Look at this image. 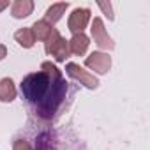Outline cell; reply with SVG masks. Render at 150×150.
Segmentation results:
<instances>
[{"label":"cell","instance_id":"6da1fadb","mask_svg":"<svg viewBox=\"0 0 150 150\" xmlns=\"http://www.w3.org/2000/svg\"><path fill=\"white\" fill-rule=\"evenodd\" d=\"M20 88L30 113L42 124H53L74 94L71 83L51 62H42L41 71L27 74Z\"/></svg>","mask_w":150,"mask_h":150},{"label":"cell","instance_id":"7a4b0ae2","mask_svg":"<svg viewBox=\"0 0 150 150\" xmlns=\"http://www.w3.org/2000/svg\"><path fill=\"white\" fill-rule=\"evenodd\" d=\"M46 53L51 55L57 62H65V58H69L71 51H69V41H65L57 28L51 30L50 37L46 39V46H44Z\"/></svg>","mask_w":150,"mask_h":150},{"label":"cell","instance_id":"3957f363","mask_svg":"<svg viewBox=\"0 0 150 150\" xmlns=\"http://www.w3.org/2000/svg\"><path fill=\"white\" fill-rule=\"evenodd\" d=\"M34 150H71V148L65 146V139H62L58 132L44 131L37 136Z\"/></svg>","mask_w":150,"mask_h":150},{"label":"cell","instance_id":"277c9868","mask_svg":"<svg viewBox=\"0 0 150 150\" xmlns=\"http://www.w3.org/2000/svg\"><path fill=\"white\" fill-rule=\"evenodd\" d=\"M65 72L69 74L72 80L80 81V85H83V87H87V88H92V90H94V88L99 87V80L94 76V74L87 72L83 67H80L78 64H74V62H69V64L65 65Z\"/></svg>","mask_w":150,"mask_h":150},{"label":"cell","instance_id":"5b68a950","mask_svg":"<svg viewBox=\"0 0 150 150\" xmlns=\"http://www.w3.org/2000/svg\"><path fill=\"white\" fill-rule=\"evenodd\" d=\"M90 21V9H85V7H78L74 9L69 16V21H67V27L72 34H83V30L87 28Z\"/></svg>","mask_w":150,"mask_h":150},{"label":"cell","instance_id":"8992f818","mask_svg":"<svg viewBox=\"0 0 150 150\" xmlns=\"http://www.w3.org/2000/svg\"><path fill=\"white\" fill-rule=\"evenodd\" d=\"M90 30H92L94 42H96L101 50H113V48H115V42H113V39L108 35V32L104 30V23H103L101 18H94Z\"/></svg>","mask_w":150,"mask_h":150},{"label":"cell","instance_id":"52a82bcc","mask_svg":"<svg viewBox=\"0 0 150 150\" xmlns=\"http://www.w3.org/2000/svg\"><path fill=\"white\" fill-rule=\"evenodd\" d=\"M85 65L88 69L96 71L97 74H106L111 67V57L103 51H94L85 58Z\"/></svg>","mask_w":150,"mask_h":150},{"label":"cell","instance_id":"ba28073f","mask_svg":"<svg viewBox=\"0 0 150 150\" xmlns=\"http://www.w3.org/2000/svg\"><path fill=\"white\" fill-rule=\"evenodd\" d=\"M88 44H90V39H88L85 34H74L72 39L69 41V51H71L72 55L81 57V55H85Z\"/></svg>","mask_w":150,"mask_h":150},{"label":"cell","instance_id":"9c48e42d","mask_svg":"<svg viewBox=\"0 0 150 150\" xmlns=\"http://www.w3.org/2000/svg\"><path fill=\"white\" fill-rule=\"evenodd\" d=\"M32 11H34V2H32V0H16V2L11 6V14L16 20L30 16Z\"/></svg>","mask_w":150,"mask_h":150},{"label":"cell","instance_id":"30bf717a","mask_svg":"<svg viewBox=\"0 0 150 150\" xmlns=\"http://www.w3.org/2000/svg\"><path fill=\"white\" fill-rule=\"evenodd\" d=\"M16 85L11 78L0 80V101L2 103H11L16 99Z\"/></svg>","mask_w":150,"mask_h":150},{"label":"cell","instance_id":"8fae6325","mask_svg":"<svg viewBox=\"0 0 150 150\" xmlns=\"http://www.w3.org/2000/svg\"><path fill=\"white\" fill-rule=\"evenodd\" d=\"M67 7H69V2H58V4L50 6L48 11H46V14H44V21H48L50 25L57 23V21L64 16V13H65Z\"/></svg>","mask_w":150,"mask_h":150},{"label":"cell","instance_id":"7c38bea8","mask_svg":"<svg viewBox=\"0 0 150 150\" xmlns=\"http://www.w3.org/2000/svg\"><path fill=\"white\" fill-rule=\"evenodd\" d=\"M30 28H32V34H34V37H35L37 41H46V39L50 37L51 30H53V25H50V23L44 21V20H39V21H35Z\"/></svg>","mask_w":150,"mask_h":150},{"label":"cell","instance_id":"4fadbf2b","mask_svg":"<svg viewBox=\"0 0 150 150\" xmlns=\"http://www.w3.org/2000/svg\"><path fill=\"white\" fill-rule=\"evenodd\" d=\"M14 39H16V42H18L20 46H23V48H32V46L35 44V37H34L30 27L20 28V30L14 34Z\"/></svg>","mask_w":150,"mask_h":150},{"label":"cell","instance_id":"5bb4252c","mask_svg":"<svg viewBox=\"0 0 150 150\" xmlns=\"http://www.w3.org/2000/svg\"><path fill=\"white\" fill-rule=\"evenodd\" d=\"M13 150H34L32 148V145L27 141V139H14V143H13Z\"/></svg>","mask_w":150,"mask_h":150},{"label":"cell","instance_id":"9a60e30c","mask_svg":"<svg viewBox=\"0 0 150 150\" xmlns=\"http://www.w3.org/2000/svg\"><path fill=\"white\" fill-rule=\"evenodd\" d=\"M97 6L101 7V11L108 16V20H113L115 16H113V9H111V4L110 2H97Z\"/></svg>","mask_w":150,"mask_h":150},{"label":"cell","instance_id":"2e32d148","mask_svg":"<svg viewBox=\"0 0 150 150\" xmlns=\"http://www.w3.org/2000/svg\"><path fill=\"white\" fill-rule=\"evenodd\" d=\"M6 57H7V48L4 44H0V60H4Z\"/></svg>","mask_w":150,"mask_h":150},{"label":"cell","instance_id":"e0dca14e","mask_svg":"<svg viewBox=\"0 0 150 150\" xmlns=\"http://www.w3.org/2000/svg\"><path fill=\"white\" fill-rule=\"evenodd\" d=\"M6 7H9V2H7V0H0V13H2Z\"/></svg>","mask_w":150,"mask_h":150}]
</instances>
